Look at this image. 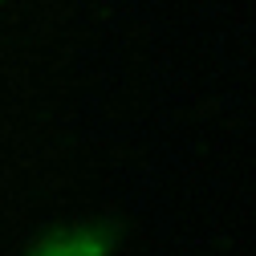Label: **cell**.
<instances>
[{
  "instance_id": "1",
  "label": "cell",
  "mask_w": 256,
  "mask_h": 256,
  "mask_svg": "<svg viewBox=\"0 0 256 256\" xmlns=\"http://www.w3.org/2000/svg\"><path fill=\"white\" fill-rule=\"evenodd\" d=\"M122 240V228L114 220H90L74 228H57L41 236L24 256H114Z\"/></svg>"
}]
</instances>
